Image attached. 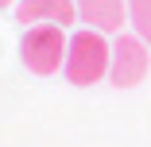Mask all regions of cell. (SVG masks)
I'll return each mask as SVG.
<instances>
[{
    "instance_id": "cell-1",
    "label": "cell",
    "mask_w": 151,
    "mask_h": 147,
    "mask_svg": "<svg viewBox=\"0 0 151 147\" xmlns=\"http://www.w3.org/2000/svg\"><path fill=\"white\" fill-rule=\"evenodd\" d=\"M109 62H112V43H109V35L93 31V27H81V31L70 35L62 74L70 77V85H97V81L109 77Z\"/></svg>"
},
{
    "instance_id": "cell-2",
    "label": "cell",
    "mask_w": 151,
    "mask_h": 147,
    "mask_svg": "<svg viewBox=\"0 0 151 147\" xmlns=\"http://www.w3.org/2000/svg\"><path fill=\"white\" fill-rule=\"evenodd\" d=\"M66 47H70V35H66V27H58V23H35V27H27L23 39H19V58H23V66L39 74V77H50L66 66Z\"/></svg>"
},
{
    "instance_id": "cell-3",
    "label": "cell",
    "mask_w": 151,
    "mask_h": 147,
    "mask_svg": "<svg viewBox=\"0 0 151 147\" xmlns=\"http://www.w3.org/2000/svg\"><path fill=\"white\" fill-rule=\"evenodd\" d=\"M151 74V47L139 35H116L112 39V62H109V81L116 89H132Z\"/></svg>"
},
{
    "instance_id": "cell-4",
    "label": "cell",
    "mask_w": 151,
    "mask_h": 147,
    "mask_svg": "<svg viewBox=\"0 0 151 147\" xmlns=\"http://www.w3.org/2000/svg\"><path fill=\"white\" fill-rule=\"evenodd\" d=\"M78 19L101 35H124L128 0H78Z\"/></svg>"
},
{
    "instance_id": "cell-5",
    "label": "cell",
    "mask_w": 151,
    "mask_h": 147,
    "mask_svg": "<svg viewBox=\"0 0 151 147\" xmlns=\"http://www.w3.org/2000/svg\"><path fill=\"white\" fill-rule=\"evenodd\" d=\"M16 19L19 23H58V27H70L78 23V4L74 0H19L16 4Z\"/></svg>"
},
{
    "instance_id": "cell-6",
    "label": "cell",
    "mask_w": 151,
    "mask_h": 147,
    "mask_svg": "<svg viewBox=\"0 0 151 147\" xmlns=\"http://www.w3.org/2000/svg\"><path fill=\"white\" fill-rule=\"evenodd\" d=\"M128 27L151 47V0H128Z\"/></svg>"
},
{
    "instance_id": "cell-7",
    "label": "cell",
    "mask_w": 151,
    "mask_h": 147,
    "mask_svg": "<svg viewBox=\"0 0 151 147\" xmlns=\"http://www.w3.org/2000/svg\"><path fill=\"white\" fill-rule=\"evenodd\" d=\"M19 4V0H0V8H16Z\"/></svg>"
}]
</instances>
